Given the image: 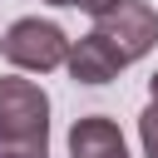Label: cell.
<instances>
[{"mask_svg":"<svg viewBox=\"0 0 158 158\" xmlns=\"http://www.w3.org/2000/svg\"><path fill=\"white\" fill-rule=\"evenodd\" d=\"M0 153L10 158L49 153V94L35 79L0 74Z\"/></svg>","mask_w":158,"mask_h":158,"instance_id":"1","label":"cell"},{"mask_svg":"<svg viewBox=\"0 0 158 158\" xmlns=\"http://www.w3.org/2000/svg\"><path fill=\"white\" fill-rule=\"evenodd\" d=\"M0 54L15 64V69H30V74H49L69 59V35L54 25V20H15L0 40Z\"/></svg>","mask_w":158,"mask_h":158,"instance_id":"2","label":"cell"},{"mask_svg":"<svg viewBox=\"0 0 158 158\" xmlns=\"http://www.w3.org/2000/svg\"><path fill=\"white\" fill-rule=\"evenodd\" d=\"M94 35L123 59V69L133 59H143L153 44H158V10L143 5V0H118L104 20H94Z\"/></svg>","mask_w":158,"mask_h":158,"instance_id":"3","label":"cell"},{"mask_svg":"<svg viewBox=\"0 0 158 158\" xmlns=\"http://www.w3.org/2000/svg\"><path fill=\"white\" fill-rule=\"evenodd\" d=\"M69 158H128L118 123L104 118V114L74 118V128H69Z\"/></svg>","mask_w":158,"mask_h":158,"instance_id":"4","label":"cell"},{"mask_svg":"<svg viewBox=\"0 0 158 158\" xmlns=\"http://www.w3.org/2000/svg\"><path fill=\"white\" fill-rule=\"evenodd\" d=\"M64 64H69V79H74V84H109V79H118V69H123V59H118L94 30L69 44V59H64Z\"/></svg>","mask_w":158,"mask_h":158,"instance_id":"5","label":"cell"},{"mask_svg":"<svg viewBox=\"0 0 158 158\" xmlns=\"http://www.w3.org/2000/svg\"><path fill=\"white\" fill-rule=\"evenodd\" d=\"M138 138H143V153L158 158V104H148V109L138 114Z\"/></svg>","mask_w":158,"mask_h":158,"instance_id":"6","label":"cell"},{"mask_svg":"<svg viewBox=\"0 0 158 158\" xmlns=\"http://www.w3.org/2000/svg\"><path fill=\"white\" fill-rule=\"evenodd\" d=\"M69 5H79V10H84V15H94V20H104L118 0H69Z\"/></svg>","mask_w":158,"mask_h":158,"instance_id":"7","label":"cell"},{"mask_svg":"<svg viewBox=\"0 0 158 158\" xmlns=\"http://www.w3.org/2000/svg\"><path fill=\"white\" fill-rule=\"evenodd\" d=\"M148 89H153V104H158V74H153V79H148Z\"/></svg>","mask_w":158,"mask_h":158,"instance_id":"8","label":"cell"},{"mask_svg":"<svg viewBox=\"0 0 158 158\" xmlns=\"http://www.w3.org/2000/svg\"><path fill=\"white\" fill-rule=\"evenodd\" d=\"M44 5H69V0H44Z\"/></svg>","mask_w":158,"mask_h":158,"instance_id":"9","label":"cell"},{"mask_svg":"<svg viewBox=\"0 0 158 158\" xmlns=\"http://www.w3.org/2000/svg\"><path fill=\"white\" fill-rule=\"evenodd\" d=\"M0 158H10V153H0Z\"/></svg>","mask_w":158,"mask_h":158,"instance_id":"10","label":"cell"}]
</instances>
